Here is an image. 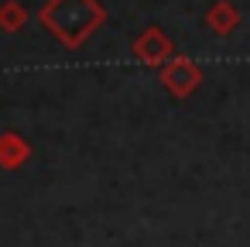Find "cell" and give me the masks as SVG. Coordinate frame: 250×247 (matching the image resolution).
Returning a JSON list of instances; mask_svg holds the SVG:
<instances>
[{
  "instance_id": "3957f363",
  "label": "cell",
  "mask_w": 250,
  "mask_h": 247,
  "mask_svg": "<svg viewBox=\"0 0 250 247\" xmlns=\"http://www.w3.org/2000/svg\"><path fill=\"white\" fill-rule=\"evenodd\" d=\"M130 55L141 62V66H147V69H161V66H168L171 59H175V42L161 31V28H144L134 42H130Z\"/></svg>"
},
{
  "instance_id": "8992f818",
  "label": "cell",
  "mask_w": 250,
  "mask_h": 247,
  "mask_svg": "<svg viewBox=\"0 0 250 247\" xmlns=\"http://www.w3.org/2000/svg\"><path fill=\"white\" fill-rule=\"evenodd\" d=\"M28 7L21 0H0V31L4 35H18L24 24H28Z\"/></svg>"
},
{
  "instance_id": "6da1fadb",
  "label": "cell",
  "mask_w": 250,
  "mask_h": 247,
  "mask_svg": "<svg viewBox=\"0 0 250 247\" xmlns=\"http://www.w3.org/2000/svg\"><path fill=\"white\" fill-rule=\"evenodd\" d=\"M38 24L55 35L62 48L76 52L106 24V7L100 0H45L38 11Z\"/></svg>"
},
{
  "instance_id": "5b68a950",
  "label": "cell",
  "mask_w": 250,
  "mask_h": 247,
  "mask_svg": "<svg viewBox=\"0 0 250 247\" xmlns=\"http://www.w3.org/2000/svg\"><path fill=\"white\" fill-rule=\"evenodd\" d=\"M206 28H209L212 35H219V38L233 35V31L240 28V11H236V4H229V0H212L209 11H206Z\"/></svg>"
},
{
  "instance_id": "7a4b0ae2",
  "label": "cell",
  "mask_w": 250,
  "mask_h": 247,
  "mask_svg": "<svg viewBox=\"0 0 250 247\" xmlns=\"http://www.w3.org/2000/svg\"><path fill=\"white\" fill-rule=\"evenodd\" d=\"M158 79H161V86H165L175 100H185V96H192V93L202 86V69H199V62H192L188 55H175L168 66L158 69Z\"/></svg>"
},
{
  "instance_id": "277c9868",
  "label": "cell",
  "mask_w": 250,
  "mask_h": 247,
  "mask_svg": "<svg viewBox=\"0 0 250 247\" xmlns=\"http://www.w3.org/2000/svg\"><path fill=\"white\" fill-rule=\"evenodd\" d=\"M35 155L31 141L21 137L18 131H4L0 134V168H7V172H18L21 165H28Z\"/></svg>"
}]
</instances>
